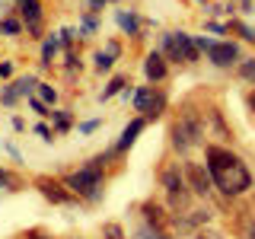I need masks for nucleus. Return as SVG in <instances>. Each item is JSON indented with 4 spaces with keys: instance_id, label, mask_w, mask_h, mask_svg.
I'll return each instance as SVG.
<instances>
[{
    "instance_id": "obj_37",
    "label": "nucleus",
    "mask_w": 255,
    "mask_h": 239,
    "mask_svg": "<svg viewBox=\"0 0 255 239\" xmlns=\"http://www.w3.org/2000/svg\"><path fill=\"white\" fill-rule=\"evenodd\" d=\"M195 239H204V236H195Z\"/></svg>"
},
{
    "instance_id": "obj_18",
    "label": "nucleus",
    "mask_w": 255,
    "mask_h": 239,
    "mask_svg": "<svg viewBox=\"0 0 255 239\" xmlns=\"http://www.w3.org/2000/svg\"><path fill=\"white\" fill-rule=\"evenodd\" d=\"M239 77H243L246 83H255V58L239 61Z\"/></svg>"
},
{
    "instance_id": "obj_26",
    "label": "nucleus",
    "mask_w": 255,
    "mask_h": 239,
    "mask_svg": "<svg viewBox=\"0 0 255 239\" xmlns=\"http://www.w3.org/2000/svg\"><path fill=\"white\" fill-rule=\"evenodd\" d=\"M96 26H99V22H96V16L86 13V16H83V32H96Z\"/></svg>"
},
{
    "instance_id": "obj_12",
    "label": "nucleus",
    "mask_w": 255,
    "mask_h": 239,
    "mask_svg": "<svg viewBox=\"0 0 255 239\" xmlns=\"http://www.w3.org/2000/svg\"><path fill=\"white\" fill-rule=\"evenodd\" d=\"M35 185H38V191H42L48 201H54V204H67L70 198H74V191H70V188L64 191V188L58 185V182H51V179H38Z\"/></svg>"
},
{
    "instance_id": "obj_24",
    "label": "nucleus",
    "mask_w": 255,
    "mask_h": 239,
    "mask_svg": "<svg viewBox=\"0 0 255 239\" xmlns=\"http://www.w3.org/2000/svg\"><path fill=\"white\" fill-rule=\"evenodd\" d=\"M112 64H115V58H112L109 51H99V54H96V70H112Z\"/></svg>"
},
{
    "instance_id": "obj_14",
    "label": "nucleus",
    "mask_w": 255,
    "mask_h": 239,
    "mask_svg": "<svg viewBox=\"0 0 255 239\" xmlns=\"http://www.w3.org/2000/svg\"><path fill=\"white\" fill-rule=\"evenodd\" d=\"M58 45H61L58 35H51V38H45V42H42V61H38L42 67H48V64H51V58L58 54Z\"/></svg>"
},
{
    "instance_id": "obj_31",
    "label": "nucleus",
    "mask_w": 255,
    "mask_h": 239,
    "mask_svg": "<svg viewBox=\"0 0 255 239\" xmlns=\"http://www.w3.org/2000/svg\"><path fill=\"white\" fill-rule=\"evenodd\" d=\"M109 54H112V58H118V54H122V45H118V42H109Z\"/></svg>"
},
{
    "instance_id": "obj_5",
    "label": "nucleus",
    "mask_w": 255,
    "mask_h": 239,
    "mask_svg": "<svg viewBox=\"0 0 255 239\" xmlns=\"http://www.w3.org/2000/svg\"><path fill=\"white\" fill-rule=\"evenodd\" d=\"M131 99H134V109L143 112L140 118H159L166 112V96L159 90H153V86H140Z\"/></svg>"
},
{
    "instance_id": "obj_27",
    "label": "nucleus",
    "mask_w": 255,
    "mask_h": 239,
    "mask_svg": "<svg viewBox=\"0 0 255 239\" xmlns=\"http://www.w3.org/2000/svg\"><path fill=\"white\" fill-rule=\"evenodd\" d=\"M96 127H99V118H93V121H83V124H80V131H83V134H93Z\"/></svg>"
},
{
    "instance_id": "obj_9",
    "label": "nucleus",
    "mask_w": 255,
    "mask_h": 239,
    "mask_svg": "<svg viewBox=\"0 0 255 239\" xmlns=\"http://www.w3.org/2000/svg\"><path fill=\"white\" fill-rule=\"evenodd\" d=\"M185 179H188V188L195 191V195H207V191H211V172H207V166L201 169V166L188 163L185 166Z\"/></svg>"
},
{
    "instance_id": "obj_13",
    "label": "nucleus",
    "mask_w": 255,
    "mask_h": 239,
    "mask_svg": "<svg viewBox=\"0 0 255 239\" xmlns=\"http://www.w3.org/2000/svg\"><path fill=\"white\" fill-rule=\"evenodd\" d=\"M115 22H118V26H122V32H128L131 38H140V19H137L131 10H118V13H115Z\"/></svg>"
},
{
    "instance_id": "obj_4",
    "label": "nucleus",
    "mask_w": 255,
    "mask_h": 239,
    "mask_svg": "<svg viewBox=\"0 0 255 239\" xmlns=\"http://www.w3.org/2000/svg\"><path fill=\"white\" fill-rule=\"evenodd\" d=\"M163 54L172 58V61L191 64V61H198V45L188 32H166L163 35Z\"/></svg>"
},
{
    "instance_id": "obj_20",
    "label": "nucleus",
    "mask_w": 255,
    "mask_h": 239,
    "mask_svg": "<svg viewBox=\"0 0 255 239\" xmlns=\"http://www.w3.org/2000/svg\"><path fill=\"white\" fill-rule=\"evenodd\" d=\"M16 99H19V90H16V83L3 86V93H0V102H3V106H16Z\"/></svg>"
},
{
    "instance_id": "obj_28",
    "label": "nucleus",
    "mask_w": 255,
    "mask_h": 239,
    "mask_svg": "<svg viewBox=\"0 0 255 239\" xmlns=\"http://www.w3.org/2000/svg\"><path fill=\"white\" fill-rule=\"evenodd\" d=\"M0 188H13V179H10L6 169H0Z\"/></svg>"
},
{
    "instance_id": "obj_21",
    "label": "nucleus",
    "mask_w": 255,
    "mask_h": 239,
    "mask_svg": "<svg viewBox=\"0 0 255 239\" xmlns=\"http://www.w3.org/2000/svg\"><path fill=\"white\" fill-rule=\"evenodd\" d=\"M0 32H3V35H19L22 22L19 19H0Z\"/></svg>"
},
{
    "instance_id": "obj_19",
    "label": "nucleus",
    "mask_w": 255,
    "mask_h": 239,
    "mask_svg": "<svg viewBox=\"0 0 255 239\" xmlns=\"http://www.w3.org/2000/svg\"><path fill=\"white\" fill-rule=\"evenodd\" d=\"M134 239H169V236H166L163 230H156V227H150V223H143V227L137 230V236H134Z\"/></svg>"
},
{
    "instance_id": "obj_10",
    "label": "nucleus",
    "mask_w": 255,
    "mask_h": 239,
    "mask_svg": "<svg viewBox=\"0 0 255 239\" xmlns=\"http://www.w3.org/2000/svg\"><path fill=\"white\" fill-rule=\"evenodd\" d=\"M143 74H147L150 83H159V80H166V74H169V67H166V58L159 51H150L147 61H143Z\"/></svg>"
},
{
    "instance_id": "obj_1",
    "label": "nucleus",
    "mask_w": 255,
    "mask_h": 239,
    "mask_svg": "<svg viewBox=\"0 0 255 239\" xmlns=\"http://www.w3.org/2000/svg\"><path fill=\"white\" fill-rule=\"evenodd\" d=\"M204 166H207V172H211V182L227 198H239L252 188V172H249V166H246V159L239 153H233L230 147L207 143L204 147Z\"/></svg>"
},
{
    "instance_id": "obj_11",
    "label": "nucleus",
    "mask_w": 255,
    "mask_h": 239,
    "mask_svg": "<svg viewBox=\"0 0 255 239\" xmlns=\"http://www.w3.org/2000/svg\"><path fill=\"white\" fill-rule=\"evenodd\" d=\"M147 127V118H134V121H128V127L122 131V137H118V143L112 147V153H125L128 147H131L134 140H137V134Z\"/></svg>"
},
{
    "instance_id": "obj_32",
    "label": "nucleus",
    "mask_w": 255,
    "mask_h": 239,
    "mask_svg": "<svg viewBox=\"0 0 255 239\" xmlns=\"http://www.w3.org/2000/svg\"><path fill=\"white\" fill-rule=\"evenodd\" d=\"M207 29H211V32H227V26H223V22H207Z\"/></svg>"
},
{
    "instance_id": "obj_7",
    "label": "nucleus",
    "mask_w": 255,
    "mask_h": 239,
    "mask_svg": "<svg viewBox=\"0 0 255 239\" xmlns=\"http://www.w3.org/2000/svg\"><path fill=\"white\" fill-rule=\"evenodd\" d=\"M163 185H166V191L172 195V201H175V204L185 201V188H188V182H185V175L179 172V166H169V169L163 172Z\"/></svg>"
},
{
    "instance_id": "obj_3",
    "label": "nucleus",
    "mask_w": 255,
    "mask_h": 239,
    "mask_svg": "<svg viewBox=\"0 0 255 239\" xmlns=\"http://www.w3.org/2000/svg\"><path fill=\"white\" fill-rule=\"evenodd\" d=\"M172 147L179 150V153H188L191 147H198V143L204 140V118H201V112H195V109H185L179 115V121L172 124Z\"/></svg>"
},
{
    "instance_id": "obj_29",
    "label": "nucleus",
    "mask_w": 255,
    "mask_h": 239,
    "mask_svg": "<svg viewBox=\"0 0 255 239\" xmlns=\"http://www.w3.org/2000/svg\"><path fill=\"white\" fill-rule=\"evenodd\" d=\"M35 134H38V137H45V140H51V131H48V124H35Z\"/></svg>"
},
{
    "instance_id": "obj_6",
    "label": "nucleus",
    "mask_w": 255,
    "mask_h": 239,
    "mask_svg": "<svg viewBox=\"0 0 255 239\" xmlns=\"http://www.w3.org/2000/svg\"><path fill=\"white\" fill-rule=\"evenodd\" d=\"M207 61L214 67H233V64L243 61V51H239L236 42H211L207 45Z\"/></svg>"
},
{
    "instance_id": "obj_16",
    "label": "nucleus",
    "mask_w": 255,
    "mask_h": 239,
    "mask_svg": "<svg viewBox=\"0 0 255 239\" xmlns=\"http://www.w3.org/2000/svg\"><path fill=\"white\" fill-rule=\"evenodd\" d=\"M51 124H54V131H70V124H74V115L70 112H51Z\"/></svg>"
},
{
    "instance_id": "obj_22",
    "label": "nucleus",
    "mask_w": 255,
    "mask_h": 239,
    "mask_svg": "<svg viewBox=\"0 0 255 239\" xmlns=\"http://www.w3.org/2000/svg\"><path fill=\"white\" fill-rule=\"evenodd\" d=\"M32 86H38L35 77H19V80H16V90H19V96H29Z\"/></svg>"
},
{
    "instance_id": "obj_23",
    "label": "nucleus",
    "mask_w": 255,
    "mask_h": 239,
    "mask_svg": "<svg viewBox=\"0 0 255 239\" xmlns=\"http://www.w3.org/2000/svg\"><path fill=\"white\" fill-rule=\"evenodd\" d=\"M102 236H106V239H128L125 230L118 227V223H106V227H102Z\"/></svg>"
},
{
    "instance_id": "obj_33",
    "label": "nucleus",
    "mask_w": 255,
    "mask_h": 239,
    "mask_svg": "<svg viewBox=\"0 0 255 239\" xmlns=\"http://www.w3.org/2000/svg\"><path fill=\"white\" fill-rule=\"evenodd\" d=\"M13 74V64H0V77H10Z\"/></svg>"
},
{
    "instance_id": "obj_2",
    "label": "nucleus",
    "mask_w": 255,
    "mask_h": 239,
    "mask_svg": "<svg viewBox=\"0 0 255 239\" xmlns=\"http://www.w3.org/2000/svg\"><path fill=\"white\" fill-rule=\"evenodd\" d=\"M109 156H112V153H102V156H96L93 163H86L83 169H77V172L67 179V188L74 191V195L86 198V201H99L102 182H106V172H102V166H106Z\"/></svg>"
},
{
    "instance_id": "obj_35",
    "label": "nucleus",
    "mask_w": 255,
    "mask_h": 239,
    "mask_svg": "<svg viewBox=\"0 0 255 239\" xmlns=\"http://www.w3.org/2000/svg\"><path fill=\"white\" fill-rule=\"evenodd\" d=\"M246 102H249V109H252V112H255V90H252V93H249V99H246Z\"/></svg>"
},
{
    "instance_id": "obj_36",
    "label": "nucleus",
    "mask_w": 255,
    "mask_h": 239,
    "mask_svg": "<svg viewBox=\"0 0 255 239\" xmlns=\"http://www.w3.org/2000/svg\"><path fill=\"white\" fill-rule=\"evenodd\" d=\"M249 236H252V239H255V223H252V230H249Z\"/></svg>"
},
{
    "instance_id": "obj_8",
    "label": "nucleus",
    "mask_w": 255,
    "mask_h": 239,
    "mask_svg": "<svg viewBox=\"0 0 255 239\" xmlns=\"http://www.w3.org/2000/svg\"><path fill=\"white\" fill-rule=\"evenodd\" d=\"M16 6H19V16H22V22H26V29L32 35H38V26H42V3H38V0H16Z\"/></svg>"
},
{
    "instance_id": "obj_30",
    "label": "nucleus",
    "mask_w": 255,
    "mask_h": 239,
    "mask_svg": "<svg viewBox=\"0 0 255 239\" xmlns=\"http://www.w3.org/2000/svg\"><path fill=\"white\" fill-rule=\"evenodd\" d=\"M83 3H86V6H90V10H102V6H106V3H109V0H83Z\"/></svg>"
},
{
    "instance_id": "obj_15",
    "label": "nucleus",
    "mask_w": 255,
    "mask_h": 239,
    "mask_svg": "<svg viewBox=\"0 0 255 239\" xmlns=\"http://www.w3.org/2000/svg\"><path fill=\"white\" fill-rule=\"evenodd\" d=\"M125 86H128V77H122V74H118V77H112V83L106 86V90H102V96H99V99L106 102V99H112V96L125 93Z\"/></svg>"
},
{
    "instance_id": "obj_17",
    "label": "nucleus",
    "mask_w": 255,
    "mask_h": 239,
    "mask_svg": "<svg viewBox=\"0 0 255 239\" xmlns=\"http://www.w3.org/2000/svg\"><path fill=\"white\" fill-rule=\"evenodd\" d=\"M38 99H42L45 106H54V102H58V90H54L51 83H38Z\"/></svg>"
},
{
    "instance_id": "obj_34",
    "label": "nucleus",
    "mask_w": 255,
    "mask_h": 239,
    "mask_svg": "<svg viewBox=\"0 0 255 239\" xmlns=\"http://www.w3.org/2000/svg\"><path fill=\"white\" fill-rule=\"evenodd\" d=\"M26 239H51V236H45V233H38V230H32V233H26Z\"/></svg>"
},
{
    "instance_id": "obj_25",
    "label": "nucleus",
    "mask_w": 255,
    "mask_h": 239,
    "mask_svg": "<svg viewBox=\"0 0 255 239\" xmlns=\"http://www.w3.org/2000/svg\"><path fill=\"white\" fill-rule=\"evenodd\" d=\"M29 106H32V109H35V112H38V115H51V112H48V106H45V102H42V99H38V96H29Z\"/></svg>"
}]
</instances>
